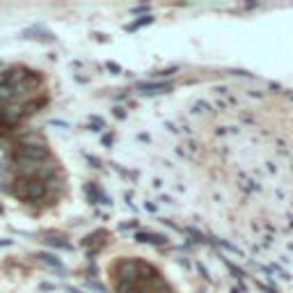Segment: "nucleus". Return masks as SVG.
Instances as JSON below:
<instances>
[{"instance_id":"1","label":"nucleus","mask_w":293,"mask_h":293,"mask_svg":"<svg viewBox=\"0 0 293 293\" xmlns=\"http://www.w3.org/2000/svg\"><path fill=\"white\" fill-rule=\"evenodd\" d=\"M14 193L23 199H41L46 195V184L39 179H16L14 181Z\"/></svg>"},{"instance_id":"2","label":"nucleus","mask_w":293,"mask_h":293,"mask_svg":"<svg viewBox=\"0 0 293 293\" xmlns=\"http://www.w3.org/2000/svg\"><path fill=\"white\" fill-rule=\"evenodd\" d=\"M117 273H120V282L135 284L140 277V261H129V259H124V261L117 263Z\"/></svg>"},{"instance_id":"3","label":"nucleus","mask_w":293,"mask_h":293,"mask_svg":"<svg viewBox=\"0 0 293 293\" xmlns=\"http://www.w3.org/2000/svg\"><path fill=\"white\" fill-rule=\"evenodd\" d=\"M48 156V149L46 144H23L19 149V158L25 160H35V163H41V160Z\"/></svg>"},{"instance_id":"4","label":"nucleus","mask_w":293,"mask_h":293,"mask_svg":"<svg viewBox=\"0 0 293 293\" xmlns=\"http://www.w3.org/2000/svg\"><path fill=\"white\" fill-rule=\"evenodd\" d=\"M135 239H138L140 243H149V245H165V243H167L165 236H160V233H147V231L138 233Z\"/></svg>"},{"instance_id":"5","label":"nucleus","mask_w":293,"mask_h":293,"mask_svg":"<svg viewBox=\"0 0 293 293\" xmlns=\"http://www.w3.org/2000/svg\"><path fill=\"white\" fill-rule=\"evenodd\" d=\"M138 90H142L144 94H158V92H167L169 85H160V83H140Z\"/></svg>"},{"instance_id":"6","label":"nucleus","mask_w":293,"mask_h":293,"mask_svg":"<svg viewBox=\"0 0 293 293\" xmlns=\"http://www.w3.org/2000/svg\"><path fill=\"white\" fill-rule=\"evenodd\" d=\"M0 99L3 101L14 99V87L12 85H0Z\"/></svg>"},{"instance_id":"7","label":"nucleus","mask_w":293,"mask_h":293,"mask_svg":"<svg viewBox=\"0 0 293 293\" xmlns=\"http://www.w3.org/2000/svg\"><path fill=\"white\" fill-rule=\"evenodd\" d=\"M41 261L48 263V266H53V268H62V261L60 259H55L53 254H41Z\"/></svg>"},{"instance_id":"8","label":"nucleus","mask_w":293,"mask_h":293,"mask_svg":"<svg viewBox=\"0 0 293 293\" xmlns=\"http://www.w3.org/2000/svg\"><path fill=\"white\" fill-rule=\"evenodd\" d=\"M117 293H135V284L120 282V284H117Z\"/></svg>"},{"instance_id":"9","label":"nucleus","mask_w":293,"mask_h":293,"mask_svg":"<svg viewBox=\"0 0 293 293\" xmlns=\"http://www.w3.org/2000/svg\"><path fill=\"white\" fill-rule=\"evenodd\" d=\"M46 243L55 245V248H67V250H69V243H67V241H55V239H46Z\"/></svg>"},{"instance_id":"10","label":"nucleus","mask_w":293,"mask_h":293,"mask_svg":"<svg viewBox=\"0 0 293 293\" xmlns=\"http://www.w3.org/2000/svg\"><path fill=\"white\" fill-rule=\"evenodd\" d=\"M144 23H151L149 16H144V19H140L138 23H133V25H131V30H135V28H140V25H144Z\"/></svg>"},{"instance_id":"11","label":"nucleus","mask_w":293,"mask_h":293,"mask_svg":"<svg viewBox=\"0 0 293 293\" xmlns=\"http://www.w3.org/2000/svg\"><path fill=\"white\" fill-rule=\"evenodd\" d=\"M5 122H7V120H5V112L0 110V124H5Z\"/></svg>"},{"instance_id":"12","label":"nucleus","mask_w":293,"mask_h":293,"mask_svg":"<svg viewBox=\"0 0 293 293\" xmlns=\"http://www.w3.org/2000/svg\"><path fill=\"white\" fill-rule=\"evenodd\" d=\"M12 241H0V248H3V245H10Z\"/></svg>"}]
</instances>
